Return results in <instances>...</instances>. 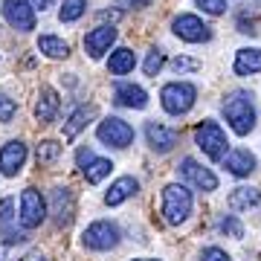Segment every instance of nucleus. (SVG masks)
<instances>
[{"instance_id":"obj_1","label":"nucleus","mask_w":261,"mask_h":261,"mask_svg":"<svg viewBox=\"0 0 261 261\" xmlns=\"http://www.w3.org/2000/svg\"><path fill=\"white\" fill-rule=\"evenodd\" d=\"M224 116H226V122H229V128H232L238 137H247V134L255 128V105H252V93H244V90L229 93L226 102H224Z\"/></svg>"},{"instance_id":"obj_2","label":"nucleus","mask_w":261,"mask_h":261,"mask_svg":"<svg viewBox=\"0 0 261 261\" xmlns=\"http://www.w3.org/2000/svg\"><path fill=\"white\" fill-rule=\"evenodd\" d=\"M192 192L180 183H171V186L163 189V215H166L168 224H183L189 215H192Z\"/></svg>"},{"instance_id":"obj_3","label":"nucleus","mask_w":261,"mask_h":261,"mask_svg":"<svg viewBox=\"0 0 261 261\" xmlns=\"http://www.w3.org/2000/svg\"><path fill=\"white\" fill-rule=\"evenodd\" d=\"M195 99H197V90H195V84H189V82H171L160 90V102H163L166 113H171V116L189 113Z\"/></svg>"},{"instance_id":"obj_4","label":"nucleus","mask_w":261,"mask_h":261,"mask_svg":"<svg viewBox=\"0 0 261 261\" xmlns=\"http://www.w3.org/2000/svg\"><path fill=\"white\" fill-rule=\"evenodd\" d=\"M195 142L209 160H224L226 157V134L221 130V125L212 119H203L195 128Z\"/></svg>"},{"instance_id":"obj_5","label":"nucleus","mask_w":261,"mask_h":261,"mask_svg":"<svg viewBox=\"0 0 261 261\" xmlns=\"http://www.w3.org/2000/svg\"><path fill=\"white\" fill-rule=\"evenodd\" d=\"M82 244L87 250H96V252L113 250V247L119 244V226L111 224V221H96V224H90L84 229Z\"/></svg>"},{"instance_id":"obj_6","label":"nucleus","mask_w":261,"mask_h":261,"mask_svg":"<svg viewBox=\"0 0 261 261\" xmlns=\"http://www.w3.org/2000/svg\"><path fill=\"white\" fill-rule=\"evenodd\" d=\"M96 137H99L105 145H113V148H128L130 142H134V128H130L125 119H119V116H108V119L99 122Z\"/></svg>"},{"instance_id":"obj_7","label":"nucleus","mask_w":261,"mask_h":261,"mask_svg":"<svg viewBox=\"0 0 261 261\" xmlns=\"http://www.w3.org/2000/svg\"><path fill=\"white\" fill-rule=\"evenodd\" d=\"M47 218V203H44V195L38 189H27L20 195V224L23 229H35V226L44 224Z\"/></svg>"},{"instance_id":"obj_8","label":"nucleus","mask_w":261,"mask_h":261,"mask_svg":"<svg viewBox=\"0 0 261 261\" xmlns=\"http://www.w3.org/2000/svg\"><path fill=\"white\" fill-rule=\"evenodd\" d=\"M3 18L12 29L20 32L35 29V9L29 6V0H3Z\"/></svg>"},{"instance_id":"obj_9","label":"nucleus","mask_w":261,"mask_h":261,"mask_svg":"<svg viewBox=\"0 0 261 261\" xmlns=\"http://www.w3.org/2000/svg\"><path fill=\"white\" fill-rule=\"evenodd\" d=\"M171 27H174V35L189 41V44H203V41L212 38V29L206 27L197 15H177Z\"/></svg>"},{"instance_id":"obj_10","label":"nucleus","mask_w":261,"mask_h":261,"mask_svg":"<svg viewBox=\"0 0 261 261\" xmlns=\"http://www.w3.org/2000/svg\"><path fill=\"white\" fill-rule=\"evenodd\" d=\"M177 171H180V177L186 180V183H192V186L200 189V192H215V189H218V177L192 157L183 160V163L177 166Z\"/></svg>"},{"instance_id":"obj_11","label":"nucleus","mask_w":261,"mask_h":261,"mask_svg":"<svg viewBox=\"0 0 261 261\" xmlns=\"http://www.w3.org/2000/svg\"><path fill=\"white\" fill-rule=\"evenodd\" d=\"M23 163H27V145L20 140H12L0 148V171L6 177H15L20 168H23Z\"/></svg>"},{"instance_id":"obj_12","label":"nucleus","mask_w":261,"mask_h":261,"mask_svg":"<svg viewBox=\"0 0 261 261\" xmlns=\"http://www.w3.org/2000/svg\"><path fill=\"white\" fill-rule=\"evenodd\" d=\"M145 140L157 154H168L177 145V130L168 128V125H160V122H148L145 125Z\"/></svg>"},{"instance_id":"obj_13","label":"nucleus","mask_w":261,"mask_h":261,"mask_svg":"<svg viewBox=\"0 0 261 261\" xmlns=\"http://www.w3.org/2000/svg\"><path fill=\"white\" fill-rule=\"evenodd\" d=\"M113 41H116V29L113 27H96L93 32H87V38H84V49H87L90 58H102L111 49Z\"/></svg>"},{"instance_id":"obj_14","label":"nucleus","mask_w":261,"mask_h":261,"mask_svg":"<svg viewBox=\"0 0 261 261\" xmlns=\"http://www.w3.org/2000/svg\"><path fill=\"white\" fill-rule=\"evenodd\" d=\"M53 215H56V224L67 226L75 215V197L70 189H56L53 192Z\"/></svg>"},{"instance_id":"obj_15","label":"nucleus","mask_w":261,"mask_h":261,"mask_svg":"<svg viewBox=\"0 0 261 261\" xmlns=\"http://www.w3.org/2000/svg\"><path fill=\"white\" fill-rule=\"evenodd\" d=\"M224 166H226V171L229 174H235V177H247V174H252L255 171V157H252L247 148H235V151H229L224 157Z\"/></svg>"},{"instance_id":"obj_16","label":"nucleus","mask_w":261,"mask_h":261,"mask_svg":"<svg viewBox=\"0 0 261 261\" xmlns=\"http://www.w3.org/2000/svg\"><path fill=\"white\" fill-rule=\"evenodd\" d=\"M113 102L122 105V108H137V111H142L145 105H148V93L142 90V87H137V84H116V90H113Z\"/></svg>"},{"instance_id":"obj_17","label":"nucleus","mask_w":261,"mask_h":261,"mask_svg":"<svg viewBox=\"0 0 261 261\" xmlns=\"http://www.w3.org/2000/svg\"><path fill=\"white\" fill-rule=\"evenodd\" d=\"M58 108H61V99L53 87H41L38 93V102H35V116L41 122H53L58 116Z\"/></svg>"},{"instance_id":"obj_18","label":"nucleus","mask_w":261,"mask_h":261,"mask_svg":"<svg viewBox=\"0 0 261 261\" xmlns=\"http://www.w3.org/2000/svg\"><path fill=\"white\" fill-rule=\"evenodd\" d=\"M137 192H140V180H137V177H119L111 189H108L105 203H108V206H119V203H125L128 197H134Z\"/></svg>"},{"instance_id":"obj_19","label":"nucleus","mask_w":261,"mask_h":261,"mask_svg":"<svg viewBox=\"0 0 261 261\" xmlns=\"http://www.w3.org/2000/svg\"><path fill=\"white\" fill-rule=\"evenodd\" d=\"M235 73H238V75L261 73V49L258 47L238 49V56H235Z\"/></svg>"},{"instance_id":"obj_20","label":"nucleus","mask_w":261,"mask_h":261,"mask_svg":"<svg viewBox=\"0 0 261 261\" xmlns=\"http://www.w3.org/2000/svg\"><path fill=\"white\" fill-rule=\"evenodd\" d=\"M261 203V192L252 186H238L229 192V209L241 212V209H250V206H258Z\"/></svg>"},{"instance_id":"obj_21","label":"nucleus","mask_w":261,"mask_h":261,"mask_svg":"<svg viewBox=\"0 0 261 261\" xmlns=\"http://www.w3.org/2000/svg\"><path fill=\"white\" fill-rule=\"evenodd\" d=\"M134 67H137V56H134L128 47H119L111 56V61H108V70H111L113 75H125V73H130Z\"/></svg>"},{"instance_id":"obj_22","label":"nucleus","mask_w":261,"mask_h":261,"mask_svg":"<svg viewBox=\"0 0 261 261\" xmlns=\"http://www.w3.org/2000/svg\"><path fill=\"white\" fill-rule=\"evenodd\" d=\"M38 49H41L44 56H49V58H67L70 56L67 41H61V38H56V35H41L38 38Z\"/></svg>"},{"instance_id":"obj_23","label":"nucleus","mask_w":261,"mask_h":261,"mask_svg":"<svg viewBox=\"0 0 261 261\" xmlns=\"http://www.w3.org/2000/svg\"><path fill=\"white\" fill-rule=\"evenodd\" d=\"M90 113H93L90 108H75V111L70 113V119H67V125H64V137H67V140H75V137L87 128Z\"/></svg>"},{"instance_id":"obj_24","label":"nucleus","mask_w":261,"mask_h":261,"mask_svg":"<svg viewBox=\"0 0 261 261\" xmlns=\"http://www.w3.org/2000/svg\"><path fill=\"white\" fill-rule=\"evenodd\" d=\"M111 168H113V163L111 160H102V157H93L90 160V163H87V166H84V180H87V183H102L105 177H108V174H111Z\"/></svg>"},{"instance_id":"obj_25","label":"nucleus","mask_w":261,"mask_h":261,"mask_svg":"<svg viewBox=\"0 0 261 261\" xmlns=\"http://www.w3.org/2000/svg\"><path fill=\"white\" fill-rule=\"evenodd\" d=\"M84 9H87L84 0H64V6H61V12H58V18H61V23H73V20H79L84 15Z\"/></svg>"},{"instance_id":"obj_26","label":"nucleus","mask_w":261,"mask_h":261,"mask_svg":"<svg viewBox=\"0 0 261 261\" xmlns=\"http://www.w3.org/2000/svg\"><path fill=\"white\" fill-rule=\"evenodd\" d=\"M58 154H61V145H58L56 140H44L41 145H38V163H41V166H49V163H56Z\"/></svg>"},{"instance_id":"obj_27","label":"nucleus","mask_w":261,"mask_h":261,"mask_svg":"<svg viewBox=\"0 0 261 261\" xmlns=\"http://www.w3.org/2000/svg\"><path fill=\"white\" fill-rule=\"evenodd\" d=\"M218 229H221L224 235H229V238H241V235H244V226H241V221H238L235 215H226V218H221Z\"/></svg>"},{"instance_id":"obj_28","label":"nucleus","mask_w":261,"mask_h":261,"mask_svg":"<svg viewBox=\"0 0 261 261\" xmlns=\"http://www.w3.org/2000/svg\"><path fill=\"white\" fill-rule=\"evenodd\" d=\"M163 64H166V56H163L160 49L148 53V58H145V75H157L160 70H163Z\"/></svg>"},{"instance_id":"obj_29","label":"nucleus","mask_w":261,"mask_h":261,"mask_svg":"<svg viewBox=\"0 0 261 261\" xmlns=\"http://www.w3.org/2000/svg\"><path fill=\"white\" fill-rule=\"evenodd\" d=\"M15 113H18L15 99H9V96L0 93V122H12V119H15Z\"/></svg>"},{"instance_id":"obj_30","label":"nucleus","mask_w":261,"mask_h":261,"mask_svg":"<svg viewBox=\"0 0 261 261\" xmlns=\"http://www.w3.org/2000/svg\"><path fill=\"white\" fill-rule=\"evenodd\" d=\"M171 67H174V73H195V70H200V64L195 58H180V56L171 61Z\"/></svg>"},{"instance_id":"obj_31","label":"nucleus","mask_w":261,"mask_h":261,"mask_svg":"<svg viewBox=\"0 0 261 261\" xmlns=\"http://www.w3.org/2000/svg\"><path fill=\"white\" fill-rule=\"evenodd\" d=\"M200 261H232V258H229V252L221 250V247H206V250L200 252Z\"/></svg>"},{"instance_id":"obj_32","label":"nucleus","mask_w":261,"mask_h":261,"mask_svg":"<svg viewBox=\"0 0 261 261\" xmlns=\"http://www.w3.org/2000/svg\"><path fill=\"white\" fill-rule=\"evenodd\" d=\"M197 6L209 15H224L226 12V0H197Z\"/></svg>"},{"instance_id":"obj_33","label":"nucleus","mask_w":261,"mask_h":261,"mask_svg":"<svg viewBox=\"0 0 261 261\" xmlns=\"http://www.w3.org/2000/svg\"><path fill=\"white\" fill-rule=\"evenodd\" d=\"M12 209H15V200L12 197H3L0 200V224H9L12 221Z\"/></svg>"},{"instance_id":"obj_34","label":"nucleus","mask_w":261,"mask_h":261,"mask_svg":"<svg viewBox=\"0 0 261 261\" xmlns=\"http://www.w3.org/2000/svg\"><path fill=\"white\" fill-rule=\"evenodd\" d=\"M75 160H79V168H84L87 163H90V160H93V151H90V148H82Z\"/></svg>"},{"instance_id":"obj_35","label":"nucleus","mask_w":261,"mask_h":261,"mask_svg":"<svg viewBox=\"0 0 261 261\" xmlns=\"http://www.w3.org/2000/svg\"><path fill=\"white\" fill-rule=\"evenodd\" d=\"M53 3H56V0H29V6H32V9H49V6H53Z\"/></svg>"},{"instance_id":"obj_36","label":"nucleus","mask_w":261,"mask_h":261,"mask_svg":"<svg viewBox=\"0 0 261 261\" xmlns=\"http://www.w3.org/2000/svg\"><path fill=\"white\" fill-rule=\"evenodd\" d=\"M119 3H140V6H148V0H119Z\"/></svg>"},{"instance_id":"obj_37","label":"nucleus","mask_w":261,"mask_h":261,"mask_svg":"<svg viewBox=\"0 0 261 261\" xmlns=\"http://www.w3.org/2000/svg\"><path fill=\"white\" fill-rule=\"evenodd\" d=\"M3 255H6V244H0V261H3Z\"/></svg>"},{"instance_id":"obj_38","label":"nucleus","mask_w":261,"mask_h":261,"mask_svg":"<svg viewBox=\"0 0 261 261\" xmlns=\"http://www.w3.org/2000/svg\"><path fill=\"white\" fill-rule=\"evenodd\" d=\"M137 261H157V258H137Z\"/></svg>"}]
</instances>
